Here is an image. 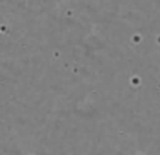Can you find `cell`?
<instances>
[]
</instances>
